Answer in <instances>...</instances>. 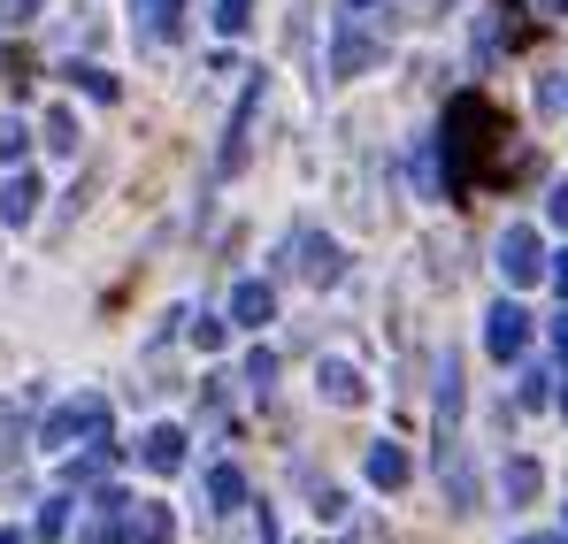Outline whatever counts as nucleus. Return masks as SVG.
Masks as SVG:
<instances>
[{
	"mask_svg": "<svg viewBox=\"0 0 568 544\" xmlns=\"http://www.w3.org/2000/svg\"><path fill=\"white\" fill-rule=\"evenodd\" d=\"M292 269L307 276V284H338V276H346V254H338V238L300 230V238H292Z\"/></svg>",
	"mask_w": 568,
	"mask_h": 544,
	"instance_id": "423d86ee",
	"label": "nucleus"
},
{
	"mask_svg": "<svg viewBox=\"0 0 568 544\" xmlns=\"http://www.w3.org/2000/svg\"><path fill=\"white\" fill-rule=\"evenodd\" d=\"M515 544H568V537H515Z\"/></svg>",
	"mask_w": 568,
	"mask_h": 544,
	"instance_id": "c9c22d12",
	"label": "nucleus"
},
{
	"mask_svg": "<svg viewBox=\"0 0 568 544\" xmlns=\"http://www.w3.org/2000/svg\"><path fill=\"white\" fill-rule=\"evenodd\" d=\"M85 544H131V499H123V491H93Z\"/></svg>",
	"mask_w": 568,
	"mask_h": 544,
	"instance_id": "6e6552de",
	"label": "nucleus"
},
{
	"mask_svg": "<svg viewBox=\"0 0 568 544\" xmlns=\"http://www.w3.org/2000/svg\"><path fill=\"white\" fill-rule=\"evenodd\" d=\"M499 276H507L515 291L546 276V246H538V230H530V223H507V238H499Z\"/></svg>",
	"mask_w": 568,
	"mask_h": 544,
	"instance_id": "20e7f679",
	"label": "nucleus"
},
{
	"mask_svg": "<svg viewBox=\"0 0 568 544\" xmlns=\"http://www.w3.org/2000/svg\"><path fill=\"white\" fill-rule=\"evenodd\" d=\"M70 537V491H62V499H47V506H39V522H31V544H62Z\"/></svg>",
	"mask_w": 568,
	"mask_h": 544,
	"instance_id": "aec40b11",
	"label": "nucleus"
},
{
	"mask_svg": "<svg viewBox=\"0 0 568 544\" xmlns=\"http://www.w3.org/2000/svg\"><path fill=\"white\" fill-rule=\"evenodd\" d=\"M0 78H8V92H31V54H23V47H8V62H0Z\"/></svg>",
	"mask_w": 568,
	"mask_h": 544,
	"instance_id": "bb28decb",
	"label": "nucleus"
},
{
	"mask_svg": "<svg viewBox=\"0 0 568 544\" xmlns=\"http://www.w3.org/2000/svg\"><path fill=\"white\" fill-rule=\"evenodd\" d=\"M362 468H369V483H377V491H399V483H407V453H399V445H392V438H377V445H369V460H362Z\"/></svg>",
	"mask_w": 568,
	"mask_h": 544,
	"instance_id": "f3484780",
	"label": "nucleus"
},
{
	"mask_svg": "<svg viewBox=\"0 0 568 544\" xmlns=\"http://www.w3.org/2000/svg\"><path fill=\"white\" fill-rule=\"evenodd\" d=\"M315 383L331 391V407H362V399H369V383H362V368H354V361H323V368H315Z\"/></svg>",
	"mask_w": 568,
	"mask_h": 544,
	"instance_id": "4468645a",
	"label": "nucleus"
},
{
	"mask_svg": "<svg viewBox=\"0 0 568 544\" xmlns=\"http://www.w3.org/2000/svg\"><path fill=\"white\" fill-rule=\"evenodd\" d=\"M207 506H215V514H239V506H246V475H239L231 460L207 468Z\"/></svg>",
	"mask_w": 568,
	"mask_h": 544,
	"instance_id": "dca6fc26",
	"label": "nucleus"
},
{
	"mask_svg": "<svg viewBox=\"0 0 568 544\" xmlns=\"http://www.w3.org/2000/svg\"><path fill=\"white\" fill-rule=\"evenodd\" d=\"M231 322H239V330H262V322H277V284H262V276H239V284H231Z\"/></svg>",
	"mask_w": 568,
	"mask_h": 544,
	"instance_id": "1a4fd4ad",
	"label": "nucleus"
},
{
	"mask_svg": "<svg viewBox=\"0 0 568 544\" xmlns=\"http://www.w3.org/2000/svg\"><path fill=\"white\" fill-rule=\"evenodd\" d=\"M561 414H568V391H561Z\"/></svg>",
	"mask_w": 568,
	"mask_h": 544,
	"instance_id": "e433bc0d",
	"label": "nucleus"
},
{
	"mask_svg": "<svg viewBox=\"0 0 568 544\" xmlns=\"http://www.w3.org/2000/svg\"><path fill=\"white\" fill-rule=\"evenodd\" d=\"M139 16H146V39L154 47H178L185 39V0H139Z\"/></svg>",
	"mask_w": 568,
	"mask_h": 544,
	"instance_id": "2eb2a0df",
	"label": "nucleus"
},
{
	"mask_svg": "<svg viewBox=\"0 0 568 544\" xmlns=\"http://www.w3.org/2000/svg\"><path fill=\"white\" fill-rule=\"evenodd\" d=\"M39 16V0H0V31H23Z\"/></svg>",
	"mask_w": 568,
	"mask_h": 544,
	"instance_id": "c85d7f7f",
	"label": "nucleus"
},
{
	"mask_svg": "<svg viewBox=\"0 0 568 544\" xmlns=\"http://www.w3.org/2000/svg\"><path fill=\"white\" fill-rule=\"evenodd\" d=\"M484 346H491V361H523V353H530V315H523L515 299H499V307L484 315Z\"/></svg>",
	"mask_w": 568,
	"mask_h": 544,
	"instance_id": "39448f33",
	"label": "nucleus"
},
{
	"mask_svg": "<svg viewBox=\"0 0 568 544\" xmlns=\"http://www.w3.org/2000/svg\"><path fill=\"white\" fill-rule=\"evenodd\" d=\"M178 537V514L162 499H131V544H170Z\"/></svg>",
	"mask_w": 568,
	"mask_h": 544,
	"instance_id": "ddd939ff",
	"label": "nucleus"
},
{
	"mask_svg": "<svg viewBox=\"0 0 568 544\" xmlns=\"http://www.w3.org/2000/svg\"><path fill=\"white\" fill-rule=\"evenodd\" d=\"M108 422H115V414H108L100 391H70L62 407H47L39 445H47V453H78V445H100V438H108Z\"/></svg>",
	"mask_w": 568,
	"mask_h": 544,
	"instance_id": "f03ea898",
	"label": "nucleus"
},
{
	"mask_svg": "<svg viewBox=\"0 0 568 544\" xmlns=\"http://www.w3.org/2000/svg\"><path fill=\"white\" fill-rule=\"evenodd\" d=\"M223 338H231V322H215V315H200V322H192V346H200V353H215Z\"/></svg>",
	"mask_w": 568,
	"mask_h": 544,
	"instance_id": "cd10ccee",
	"label": "nucleus"
},
{
	"mask_svg": "<svg viewBox=\"0 0 568 544\" xmlns=\"http://www.w3.org/2000/svg\"><path fill=\"white\" fill-rule=\"evenodd\" d=\"M554 399V368H523V407H546Z\"/></svg>",
	"mask_w": 568,
	"mask_h": 544,
	"instance_id": "a878e982",
	"label": "nucleus"
},
{
	"mask_svg": "<svg viewBox=\"0 0 568 544\" xmlns=\"http://www.w3.org/2000/svg\"><path fill=\"white\" fill-rule=\"evenodd\" d=\"M139 460H146L154 475H178V468H185V430H178V422H154V430L139 438Z\"/></svg>",
	"mask_w": 568,
	"mask_h": 544,
	"instance_id": "9b49d317",
	"label": "nucleus"
},
{
	"mask_svg": "<svg viewBox=\"0 0 568 544\" xmlns=\"http://www.w3.org/2000/svg\"><path fill=\"white\" fill-rule=\"evenodd\" d=\"M538 16H568V0H538Z\"/></svg>",
	"mask_w": 568,
	"mask_h": 544,
	"instance_id": "473e14b6",
	"label": "nucleus"
},
{
	"mask_svg": "<svg viewBox=\"0 0 568 544\" xmlns=\"http://www.w3.org/2000/svg\"><path fill=\"white\" fill-rule=\"evenodd\" d=\"M538 483H546V475H538V460H507V475H499L507 506H530V499H538Z\"/></svg>",
	"mask_w": 568,
	"mask_h": 544,
	"instance_id": "a211bd4d",
	"label": "nucleus"
},
{
	"mask_svg": "<svg viewBox=\"0 0 568 544\" xmlns=\"http://www.w3.org/2000/svg\"><path fill=\"white\" fill-rule=\"evenodd\" d=\"M39 199H47V184L31 177V170H8V184H0V223L23 230V223L39 215Z\"/></svg>",
	"mask_w": 568,
	"mask_h": 544,
	"instance_id": "9d476101",
	"label": "nucleus"
},
{
	"mask_svg": "<svg viewBox=\"0 0 568 544\" xmlns=\"http://www.w3.org/2000/svg\"><path fill=\"white\" fill-rule=\"evenodd\" d=\"M507 107L484 100V92H454L446 100V123H438V170H446V192L438 199H469L476 184H491L507 170Z\"/></svg>",
	"mask_w": 568,
	"mask_h": 544,
	"instance_id": "f257e3e1",
	"label": "nucleus"
},
{
	"mask_svg": "<svg viewBox=\"0 0 568 544\" xmlns=\"http://www.w3.org/2000/svg\"><path fill=\"white\" fill-rule=\"evenodd\" d=\"M62 78H70V85L85 92V100H115V92H123V85H115V78H108V70H100V62H70Z\"/></svg>",
	"mask_w": 568,
	"mask_h": 544,
	"instance_id": "412c9836",
	"label": "nucleus"
},
{
	"mask_svg": "<svg viewBox=\"0 0 568 544\" xmlns=\"http://www.w3.org/2000/svg\"><path fill=\"white\" fill-rule=\"evenodd\" d=\"M438 483L454 491V506H462V514H476V468H469V453H462L454 438L438 445Z\"/></svg>",
	"mask_w": 568,
	"mask_h": 544,
	"instance_id": "f8f14e48",
	"label": "nucleus"
},
{
	"mask_svg": "<svg viewBox=\"0 0 568 544\" xmlns=\"http://www.w3.org/2000/svg\"><path fill=\"white\" fill-rule=\"evenodd\" d=\"M23 154H31V131H23L16 115H0V162H8V170H23Z\"/></svg>",
	"mask_w": 568,
	"mask_h": 544,
	"instance_id": "b1692460",
	"label": "nucleus"
},
{
	"mask_svg": "<svg viewBox=\"0 0 568 544\" xmlns=\"http://www.w3.org/2000/svg\"><path fill=\"white\" fill-rule=\"evenodd\" d=\"M39 138H47V146H54V154H78V115H70V107H54V115H47V131H39Z\"/></svg>",
	"mask_w": 568,
	"mask_h": 544,
	"instance_id": "5701e85b",
	"label": "nucleus"
},
{
	"mask_svg": "<svg viewBox=\"0 0 568 544\" xmlns=\"http://www.w3.org/2000/svg\"><path fill=\"white\" fill-rule=\"evenodd\" d=\"M0 544H31V530H0Z\"/></svg>",
	"mask_w": 568,
	"mask_h": 544,
	"instance_id": "72a5a7b5",
	"label": "nucleus"
},
{
	"mask_svg": "<svg viewBox=\"0 0 568 544\" xmlns=\"http://www.w3.org/2000/svg\"><path fill=\"white\" fill-rule=\"evenodd\" d=\"M377 62H384V39L354 16V8H346V16H338V31H331V78H369Z\"/></svg>",
	"mask_w": 568,
	"mask_h": 544,
	"instance_id": "7ed1b4c3",
	"label": "nucleus"
},
{
	"mask_svg": "<svg viewBox=\"0 0 568 544\" xmlns=\"http://www.w3.org/2000/svg\"><path fill=\"white\" fill-rule=\"evenodd\" d=\"M346 8H354V16H369V8H377V0H346Z\"/></svg>",
	"mask_w": 568,
	"mask_h": 544,
	"instance_id": "f704fd0d",
	"label": "nucleus"
},
{
	"mask_svg": "<svg viewBox=\"0 0 568 544\" xmlns=\"http://www.w3.org/2000/svg\"><path fill=\"white\" fill-rule=\"evenodd\" d=\"M546 215H554V230H568V184H554V192H546Z\"/></svg>",
	"mask_w": 568,
	"mask_h": 544,
	"instance_id": "c756f323",
	"label": "nucleus"
},
{
	"mask_svg": "<svg viewBox=\"0 0 568 544\" xmlns=\"http://www.w3.org/2000/svg\"><path fill=\"white\" fill-rule=\"evenodd\" d=\"M207 23H215L223 39H239V31L254 23V0H215V8H207Z\"/></svg>",
	"mask_w": 568,
	"mask_h": 544,
	"instance_id": "4be33fe9",
	"label": "nucleus"
},
{
	"mask_svg": "<svg viewBox=\"0 0 568 544\" xmlns=\"http://www.w3.org/2000/svg\"><path fill=\"white\" fill-rule=\"evenodd\" d=\"M454 414H462V361L446 353L438 361V430H454Z\"/></svg>",
	"mask_w": 568,
	"mask_h": 544,
	"instance_id": "6ab92c4d",
	"label": "nucleus"
},
{
	"mask_svg": "<svg viewBox=\"0 0 568 544\" xmlns=\"http://www.w3.org/2000/svg\"><path fill=\"white\" fill-rule=\"evenodd\" d=\"M254 115H262V78L239 92V115H231V131H223V154H215V170H223V177H239V170H246V138H254Z\"/></svg>",
	"mask_w": 568,
	"mask_h": 544,
	"instance_id": "0eeeda50",
	"label": "nucleus"
},
{
	"mask_svg": "<svg viewBox=\"0 0 568 544\" xmlns=\"http://www.w3.org/2000/svg\"><path fill=\"white\" fill-rule=\"evenodd\" d=\"M246 383H254V391H270V383H277V353H270V346H254V353H246Z\"/></svg>",
	"mask_w": 568,
	"mask_h": 544,
	"instance_id": "393cba45",
	"label": "nucleus"
},
{
	"mask_svg": "<svg viewBox=\"0 0 568 544\" xmlns=\"http://www.w3.org/2000/svg\"><path fill=\"white\" fill-rule=\"evenodd\" d=\"M554 346H561V361H568V307H561V322H554Z\"/></svg>",
	"mask_w": 568,
	"mask_h": 544,
	"instance_id": "2f4dec72",
	"label": "nucleus"
},
{
	"mask_svg": "<svg viewBox=\"0 0 568 544\" xmlns=\"http://www.w3.org/2000/svg\"><path fill=\"white\" fill-rule=\"evenodd\" d=\"M546 276H554V291L568 299V246H561V254H546Z\"/></svg>",
	"mask_w": 568,
	"mask_h": 544,
	"instance_id": "7c9ffc66",
	"label": "nucleus"
}]
</instances>
